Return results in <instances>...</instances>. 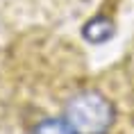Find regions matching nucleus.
<instances>
[{"instance_id": "obj_3", "label": "nucleus", "mask_w": 134, "mask_h": 134, "mask_svg": "<svg viewBox=\"0 0 134 134\" xmlns=\"http://www.w3.org/2000/svg\"><path fill=\"white\" fill-rule=\"evenodd\" d=\"M30 134H75V132L64 123V118H43L32 127Z\"/></svg>"}, {"instance_id": "obj_2", "label": "nucleus", "mask_w": 134, "mask_h": 134, "mask_svg": "<svg viewBox=\"0 0 134 134\" xmlns=\"http://www.w3.org/2000/svg\"><path fill=\"white\" fill-rule=\"evenodd\" d=\"M114 34V25L109 18H93L84 25V36L91 43H102Z\"/></svg>"}, {"instance_id": "obj_1", "label": "nucleus", "mask_w": 134, "mask_h": 134, "mask_svg": "<svg viewBox=\"0 0 134 134\" xmlns=\"http://www.w3.org/2000/svg\"><path fill=\"white\" fill-rule=\"evenodd\" d=\"M62 118L75 134H109L116 123V107L98 89H80L66 100Z\"/></svg>"}]
</instances>
